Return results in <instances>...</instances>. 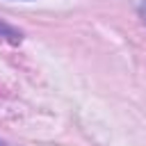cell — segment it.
I'll return each instance as SVG.
<instances>
[{
  "mask_svg": "<svg viewBox=\"0 0 146 146\" xmlns=\"http://www.w3.org/2000/svg\"><path fill=\"white\" fill-rule=\"evenodd\" d=\"M139 16H141V21H144V25H146V0H144L141 7H139Z\"/></svg>",
  "mask_w": 146,
  "mask_h": 146,
  "instance_id": "1",
  "label": "cell"
}]
</instances>
